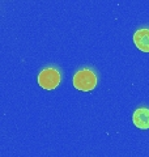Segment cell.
Returning a JSON list of instances; mask_svg holds the SVG:
<instances>
[{
    "label": "cell",
    "instance_id": "6da1fadb",
    "mask_svg": "<svg viewBox=\"0 0 149 157\" xmlns=\"http://www.w3.org/2000/svg\"><path fill=\"white\" fill-rule=\"evenodd\" d=\"M73 86L78 90H82V92H89L94 89V86L97 84V76L94 75V72L88 70H81L78 71L76 75L73 76Z\"/></svg>",
    "mask_w": 149,
    "mask_h": 157
},
{
    "label": "cell",
    "instance_id": "7a4b0ae2",
    "mask_svg": "<svg viewBox=\"0 0 149 157\" xmlns=\"http://www.w3.org/2000/svg\"><path fill=\"white\" fill-rule=\"evenodd\" d=\"M38 84L46 90H51L60 84V73L56 68H44L38 75Z\"/></svg>",
    "mask_w": 149,
    "mask_h": 157
},
{
    "label": "cell",
    "instance_id": "3957f363",
    "mask_svg": "<svg viewBox=\"0 0 149 157\" xmlns=\"http://www.w3.org/2000/svg\"><path fill=\"white\" fill-rule=\"evenodd\" d=\"M132 121L137 128L148 130L149 128V109L148 107H139L132 115Z\"/></svg>",
    "mask_w": 149,
    "mask_h": 157
},
{
    "label": "cell",
    "instance_id": "277c9868",
    "mask_svg": "<svg viewBox=\"0 0 149 157\" xmlns=\"http://www.w3.org/2000/svg\"><path fill=\"white\" fill-rule=\"evenodd\" d=\"M133 43L143 52H149V29L143 28L133 34Z\"/></svg>",
    "mask_w": 149,
    "mask_h": 157
}]
</instances>
